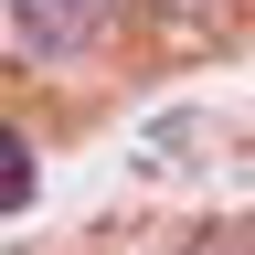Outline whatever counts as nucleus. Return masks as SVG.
<instances>
[{"label": "nucleus", "instance_id": "f257e3e1", "mask_svg": "<svg viewBox=\"0 0 255 255\" xmlns=\"http://www.w3.org/2000/svg\"><path fill=\"white\" fill-rule=\"evenodd\" d=\"M107 21H117V0H11L21 53H85Z\"/></svg>", "mask_w": 255, "mask_h": 255}, {"label": "nucleus", "instance_id": "f03ea898", "mask_svg": "<svg viewBox=\"0 0 255 255\" xmlns=\"http://www.w3.org/2000/svg\"><path fill=\"white\" fill-rule=\"evenodd\" d=\"M149 21L170 32V43H223V32L245 21V0H149Z\"/></svg>", "mask_w": 255, "mask_h": 255}]
</instances>
